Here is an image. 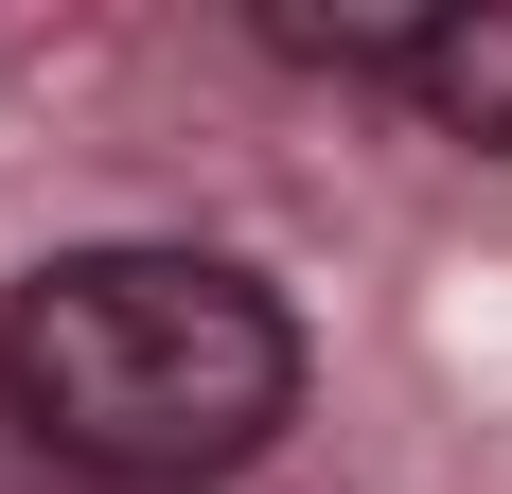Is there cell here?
<instances>
[{
  "label": "cell",
  "mask_w": 512,
  "mask_h": 494,
  "mask_svg": "<svg viewBox=\"0 0 512 494\" xmlns=\"http://www.w3.org/2000/svg\"><path fill=\"white\" fill-rule=\"evenodd\" d=\"M0 406L89 494H212L301 424V318L230 247H53L0 300Z\"/></svg>",
  "instance_id": "6da1fadb"
},
{
  "label": "cell",
  "mask_w": 512,
  "mask_h": 494,
  "mask_svg": "<svg viewBox=\"0 0 512 494\" xmlns=\"http://www.w3.org/2000/svg\"><path fill=\"white\" fill-rule=\"evenodd\" d=\"M389 89L442 124V142H477V159H512V0H460V18H407V71Z\"/></svg>",
  "instance_id": "7a4b0ae2"
},
{
  "label": "cell",
  "mask_w": 512,
  "mask_h": 494,
  "mask_svg": "<svg viewBox=\"0 0 512 494\" xmlns=\"http://www.w3.org/2000/svg\"><path fill=\"white\" fill-rule=\"evenodd\" d=\"M0 494H71V477H53L36 442H18V406H0Z\"/></svg>",
  "instance_id": "3957f363"
}]
</instances>
